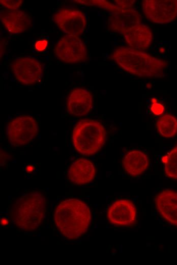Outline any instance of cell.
<instances>
[{"instance_id":"6","label":"cell","mask_w":177,"mask_h":265,"mask_svg":"<svg viewBox=\"0 0 177 265\" xmlns=\"http://www.w3.org/2000/svg\"><path fill=\"white\" fill-rule=\"evenodd\" d=\"M56 56L67 63H77L85 61L87 58L86 46L76 36L65 35L57 42L54 49Z\"/></svg>"},{"instance_id":"19","label":"cell","mask_w":177,"mask_h":265,"mask_svg":"<svg viewBox=\"0 0 177 265\" xmlns=\"http://www.w3.org/2000/svg\"><path fill=\"white\" fill-rule=\"evenodd\" d=\"M164 172L169 178L177 180V145L163 157Z\"/></svg>"},{"instance_id":"24","label":"cell","mask_w":177,"mask_h":265,"mask_svg":"<svg viewBox=\"0 0 177 265\" xmlns=\"http://www.w3.org/2000/svg\"><path fill=\"white\" fill-rule=\"evenodd\" d=\"M48 45V41L46 39L38 40L35 45L36 49L39 51H43Z\"/></svg>"},{"instance_id":"7","label":"cell","mask_w":177,"mask_h":265,"mask_svg":"<svg viewBox=\"0 0 177 265\" xmlns=\"http://www.w3.org/2000/svg\"><path fill=\"white\" fill-rule=\"evenodd\" d=\"M56 26L67 35L78 36L85 31L86 20L81 11L70 8L57 10L53 15Z\"/></svg>"},{"instance_id":"23","label":"cell","mask_w":177,"mask_h":265,"mask_svg":"<svg viewBox=\"0 0 177 265\" xmlns=\"http://www.w3.org/2000/svg\"><path fill=\"white\" fill-rule=\"evenodd\" d=\"M115 5L122 8H133L135 1H114Z\"/></svg>"},{"instance_id":"5","label":"cell","mask_w":177,"mask_h":265,"mask_svg":"<svg viewBox=\"0 0 177 265\" xmlns=\"http://www.w3.org/2000/svg\"><path fill=\"white\" fill-rule=\"evenodd\" d=\"M38 124L32 116L21 115L12 119L7 127V135L11 144L21 146L30 143L36 136Z\"/></svg>"},{"instance_id":"11","label":"cell","mask_w":177,"mask_h":265,"mask_svg":"<svg viewBox=\"0 0 177 265\" xmlns=\"http://www.w3.org/2000/svg\"><path fill=\"white\" fill-rule=\"evenodd\" d=\"M0 19L7 31L12 34L25 32L32 24V19L30 15L19 10H1Z\"/></svg>"},{"instance_id":"4","label":"cell","mask_w":177,"mask_h":265,"mask_svg":"<svg viewBox=\"0 0 177 265\" xmlns=\"http://www.w3.org/2000/svg\"><path fill=\"white\" fill-rule=\"evenodd\" d=\"M106 131L99 121L84 119L79 121L72 132V143L76 150L84 155L96 153L103 146Z\"/></svg>"},{"instance_id":"17","label":"cell","mask_w":177,"mask_h":265,"mask_svg":"<svg viewBox=\"0 0 177 265\" xmlns=\"http://www.w3.org/2000/svg\"><path fill=\"white\" fill-rule=\"evenodd\" d=\"M149 165L147 155L140 150H132L124 157L123 166L130 175L136 177L143 173Z\"/></svg>"},{"instance_id":"1","label":"cell","mask_w":177,"mask_h":265,"mask_svg":"<svg viewBox=\"0 0 177 265\" xmlns=\"http://www.w3.org/2000/svg\"><path fill=\"white\" fill-rule=\"evenodd\" d=\"M91 219V211L87 205L75 198L59 203L54 214L57 228L65 237L70 240L78 238L85 233Z\"/></svg>"},{"instance_id":"25","label":"cell","mask_w":177,"mask_h":265,"mask_svg":"<svg viewBox=\"0 0 177 265\" xmlns=\"http://www.w3.org/2000/svg\"><path fill=\"white\" fill-rule=\"evenodd\" d=\"M34 170V167L33 166H27L26 167V171L28 172H31Z\"/></svg>"},{"instance_id":"16","label":"cell","mask_w":177,"mask_h":265,"mask_svg":"<svg viewBox=\"0 0 177 265\" xmlns=\"http://www.w3.org/2000/svg\"><path fill=\"white\" fill-rule=\"evenodd\" d=\"M122 35L130 47L139 50L148 48L153 40L151 29L141 23L124 32Z\"/></svg>"},{"instance_id":"12","label":"cell","mask_w":177,"mask_h":265,"mask_svg":"<svg viewBox=\"0 0 177 265\" xmlns=\"http://www.w3.org/2000/svg\"><path fill=\"white\" fill-rule=\"evenodd\" d=\"M156 207L162 217L177 227V192L166 189L155 198Z\"/></svg>"},{"instance_id":"10","label":"cell","mask_w":177,"mask_h":265,"mask_svg":"<svg viewBox=\"0 0 177 265\" xmlns=\"http://www.w3.org/2000/svg\"><path fill=\"white\" fill-rule=\"evenodd\" d=\"M107 217L110 222L115 225L130 226L136 220V208L130 200H118L109 206Z\"/></svg>"},{"instance_id":"13","label":"cell","mask_w":177,"mask_h":265,"mask_svg":"<svg viewBox=\"0 0 177 265\" xmlns=\"http://www.w3.org/2000/svg\"><path fill=\"white\" fill-rule=\"evenodd\" d=\"M93 96L91 92L85 88H75L69 94L67 108L71 115L84 116L90 112L93 107Z\"/></svg>"},{"instance_id":"22","label":"cell","mask_w":177,"mask_h":265,"mask_svg":"<svg viewBox=\"0 0 177 265\" xmlns=\"http://www.w3.org/2000/svg\"><path fill=\"white\" fill-rule=\"evenodd\" d=\"M152 101L153 102L151 106L152 112L156 115L161 114L164 111V107L161 104L158 103L155 99H153Z\"/></svg>"},{"instance_id":"20","label":"cell","mask_w":177,"mask_h":265,"mask_svg":"<svg viewBox=\"0 0 177 265\" xmlns=\"http://www.w3.org/2000/svg\"><path fill=\"white\" fill-rule=\"evenodd\" d=\"M74 2L84 6H95L108 11L112 13L117 12L122 9L115 4H112L105 0L74 1Z\"/></svg>"},{"instance_id":"2","label":"cell","mask_w":177,"mask_h":265,"mask_svg":"<svg viewBox=\"0 0 177 265\" xmlns=\"http://www.w3.org/2000/svg\"><path fill=\"white\" fill-rule=\"evenodd\" d=\"M110 58L126 71L140 77H162L168 65L165 60L130 47L116 48Z\"/></svg>"},{"instance_id":"8","label":"cell","mask_w":177,"mask_h":265,"mask_svg":"<svg viewBox=\"0 0 177 265\" xmlns=\"http://www.w3.org/2000/svg\"><path fill=\"white\" fill-rule=\"evenodd\" d=\"M11 70L16 80L26 86L39 83L43 75L42 65L31 57H22L15 59L11 64Z\"/></svg>"},{"instance_id":"3","label":"cell","mask_w":177,"mask_h":265,"mask_svg":"<svg viewBox=\"0 0 177 265\" xmlns=\"http://www.w3.org/2000/svg\"><path fill=\"white\" fill-rule=\"evenodd\" d=\"M46 200L39 192L24 194L14 203L11 209L13 222L24 231L36 229L44 219Z\"/></svg>"},{"instance_id":"9","label":"cell","mask_w":177,"mask_h":265,"mask_svg":"<svg viewBox=\"0 0 177 265\" xmlns=\"http://www.w3.org/2000/svg\"><path fill=\"white\" fill-rule=\"evenodd\" d=\"M142 8L145 17L155 23H169L177 17V0H143Z\"/></svg>"},{"instance_id":"18","label":"cell","mask_w":177,"mask_h":265,"mask_svg":"<svg viewBox=\"0 0 177 265\" xmlns=\"http://www.w3.org/2000/svg\"><path fill=\"white\" fill-rule=\"evenodd\" d=\"M156 127L163 137H172L177 132V119L172 115H165L158 119Z\"/></svg>"},{"instance_id":"21","label":"cell","mask_w":177,"mask_h":265,"mask_svg":"<svg viewBox=\"0 0 177 265\" xmlns=\"http://www.w3.org/2000/svg\"><path fill=\"white\" fill-rule=\"evenodd\" d=\"M23 3L22 0H1V5L7 10H18Z\"/></svg>"},{"instance_id":"15","label":"cell","mask_w":177,"mask_h":265,"mask_svg":"<svg viewBox=\"0 0 177 265\" xmlns=\"http://www.w3.org/2000/svg\"><path fill=\"white\" fill-rule=\"evenodd\" d=\"M95 168L88 160L80 158L70 166L68 176L70 181L75 184L82 185L92 181L95 177Z\"/></svg>"},{"instance_id":"14","label":"cell","mask_w":177,"mask_h":265,"mask_svg":"<svg viewBox=\"0 0 177 265\" xmlns=\"http://www.w3.org/2000/svg\"><path fill=\"white\" fill-rule=\"evenodd\" d=\"M140 22V16L135 9L122 8L109 16L108 27L110 31L122 34Z\"/></svg>"}]
</instances>
